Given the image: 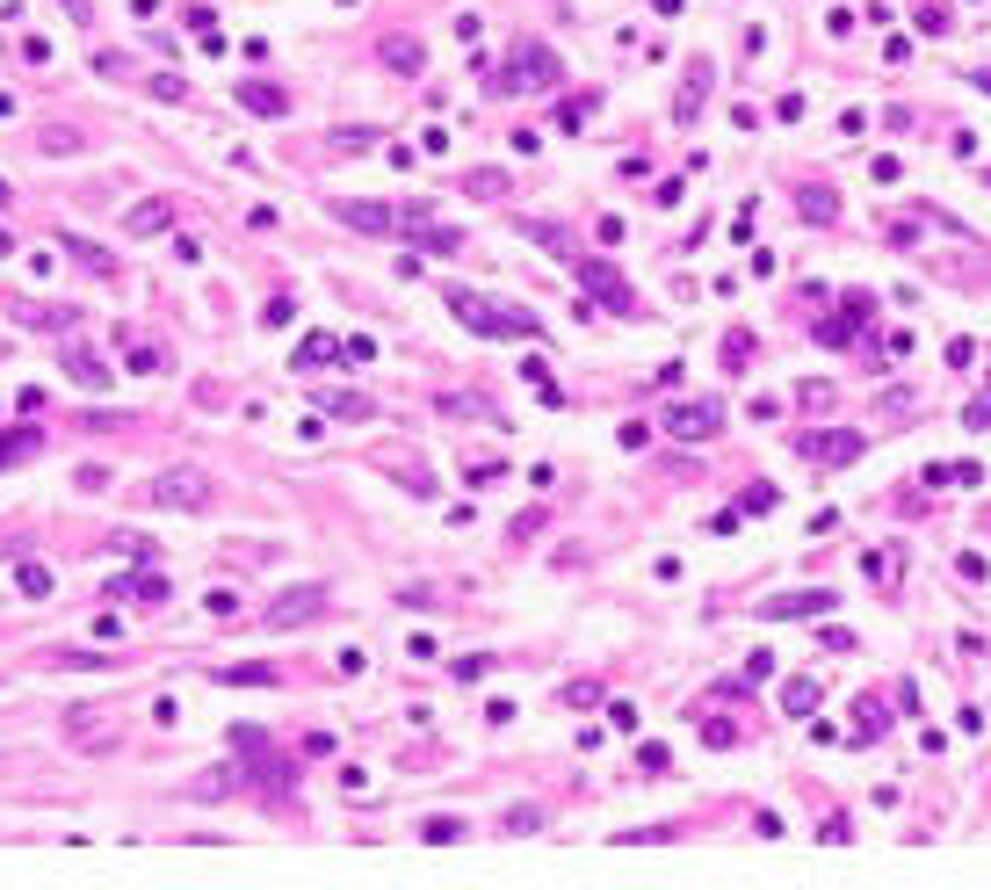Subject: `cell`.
<instances>
[{
  "instance_id": "6da1fadb",
  "label": "cell",
  "mask_w": 991,
  "mask_h": 890,
  "mask_svg": "<svg viewBox=\"0 0 991 890\" xmlns=\"http://www.w3.org/2000/svg\"><path fill=\"white\" fill-rule=\"evenodd\" d=\"M442 304L456 312V326H471V333H485V341H543V319L536 312H521V304H492V297H478V290H442Z\"/></svg>"
},
{
  "instance_id": "7a4b0ae2",
  "label": "cell",
  "mask_w": 991,
  "mask_h": 890,
  "mask_svg": "<svg viewBox=\"0 0 991 890\" xmlns=\"http://www.w3.org/2000/svg\"><path fill=\"white\" fill-rule=\"evenodd\" d=\"M565 80V58H557L543 37H514V51H507V66L492 73L485 87L492 95H521V87H529V95H550V87Z\"/></svg>"
},
{
  "instance_id": "3957f363",
  "label": "cell",
  "mask_w": 991,
  "mask_h": 890,
  "mask_svg": "<svg viewBox=\"0 0 991 890\" xmlns=\"http://www.w3.org/2000/svg\"><path fill=\"white\" fill-rule=\"evenodd\" d=\"M572 268H579V290L601 297V312H615V319H637V312H644L637 290L623 283V268H615V261H601V254H572Z\"/></svg>"
},
{
  "instance_id": "277c9868",
  "label": "cell",
  "mask_w": 991,
  "mask_h": 890,
  "mask_svg": "<svg viewBox=\"0 0 991 890\" xmlns=\"http://www.w3.org/2000/svg\"><path fill=\"white\" fill-rule=\"evenodd\" d=\"M789 449L803 456V464H854L861 456V427H803Z\"/></svg>"
},
{
  "instance_id": "5b68a950",
  "label": "cell",
  "mask_w": 991,
  "mask_h": 890,
  "mask_svg": "<svg viewBox=\"0 0 991 890\" xmlns=\"http://www.w3.org/2000/svg\"><path fill=\"white\" fill-rule=\"evenodd\" d=\"M210 500V478H196V471H167V478H152V507H181V514H203Z\"/></svg>"
},
{
  "instance_id": "8992f818",
  "label": "cell",
  "mask_w": 991,
  "mask_h": 890,
  "mask_svg": "<svg viewBox=\"0 0 991 890\" xmlns=\"http://www.w3.org/2000/svg\"><path fill=\"white\" fill-rule=\"evenodd\" d=\"M326 608H333V601H326V587H290L283 601L268 608V630H304V623H319Z\"/></svg>"
},
{
  "instance_id": "52a82bcc",
  "label": "cell",
  "mask_w": 991,
  "mask_h": 890,
  "mask_svg": "<svg viewBox=\"0 0 991 890\" xmlns=\"http://www.w3.org/2000/svg\"><path fill=\"white\" fill-rule=\"evenodd\" d=\"M717 420H724L717 398H688V406H673V413H666V427H673L680 442H709V435H717Z\"/></svg>"
},
{
  "instance_id": "ba28073f",
  "label": "cell",
  "mask_w": 991,
  "mask_h": 890,
  "mask_svg": "<svg viewBox=\"0 0 991 890\" xmlns=\"http://www.w3.org/2000/svg\"><path fill=\"white\" fill-rule=\"evenodd\" d=\"M869 312H876V297H869V290H847V297H840V319H825V326H818V341H825V348H847V341H854V326L869 319Z\"/></svg>"
},
{
  "instance_id": "9c48e42d",
  "label": "cell",
  "mask_w": 991,
  "mask_h": 890,
  "mask_svg": "<svg viewBox=\"0 0 991 890\" xmlns=\"http://www.w3.org/2000/svg\"><path fill=\"white\" fill-rule=\"evenodd\" d=\"M232 753H246V760H254V775H261V782H275V789H283V782H297V767H283V760H275V746L261 739V731H232Z\"/></svg>"
},
{
  "instance_id": "30bf717a",
  "label": "cell",
  "mask_w": 991,
  "mask_h": 890,
  "mask_svg": "<svg viewBox=\"0 0 991 890\" xmlns=\"http://www.w3.org/2000/svg\"><path fill=\"white\" fill-rule=\"evenodd\" d=\"M232 102L254 109V116H290V87H275V80H232Z\"/></svg>"
},
{
  "instance_id": "8fae6325",
  "label": "cell",
  "mask_w": 991,
  "mask_h": 890,
  "mask_svg": "<svg viewBox=\"0 0 991 890\" xmlns=\"http://www.w3.org/2000/svg\"><path fill=\"white\" fill-rule=\"evenodd\" d=\"M832 608V587H811V594H774V601H760V616L767 623H796V616H825Z\"/></svg>"
},
{
  "instance_id": "7c38bea8",
  "label": "cell",
  "mask_w": 991,
  "mask_h": 890,
  "mask_svg": "<svg viewBox=\"0 0 991 890\" xmlns=\"http://www.w3.org/2000/svg\"><path fill=\"white\" fill-rule=\"evenodd\" d=\"M709 80H717V66L695 58V73H688V87H680V102H673V124H695V116L709 109Z\"/></svg>"
},
{
  "instance_id": "4fadbf2b",
  "label": "cell",
  "mask_w": 991,
  "mask_h": 890,
  "mask_svg": "<svg viewBox=\"0 0 991 890\" xmlns=\"http://www.w3.org/2000/svg\"><path fill=\"white\" fill-rule=\"evenodd\" d=\"M174 225V196H152V203H131V218H123V232L145 239V232H167Z\"/></svg>"
},
{
  "instance_id": "5bb4252c",
  "label": "cell",
  "mask_w": 991,
  "mask_h": 890,
  "mask_svg": "<svg viewBox=\"0 0 991 890\" xmlns=\"http://www.w3.org/2000/svg\"><path fill=\"white\" fill-rule=\"evenodd\" d=\"M521 239H536L543 254H557V261H572L579 247H572V232L565 225H550V218H521Z\"/></svg>"
},
{
  "instance_id": "9a60e30c",
  "label": "cell",
  "mask_w": 991,
  "mask_h": 890,
  "mask_svg": "<svg viewBox=\"0 0 991 890\" xmlns=\"http://www.w3.org/2000/svg\"><path fill=\"white\" fill-rule=\"evenodd\" d=\"M333 218H340V225H355V232H391V225H398L384 203H333Z\"/></svg>"
},
{
  "instance_id": "2e32d148",
  "label": "cell",
  "mask_w": 991,
  "mask_h": 890,
  "mask_svg": "<svg viewBox=\"0 0 991 890\" xmlns=\"http://www.w3.org/2000/svg\"><path fill=\"white\" fill-rule=\"evenodd\" d=\"M66 377H73L80 391H109V384H116V370H102V362L87 355V348H73V355H66Z\"/></svg>"
},
{
  "instance_id": "e0dca14e",
  "label": "cell",
  "mask_w": 991,
  "mask_h": 890,
  "mask_svg": "<svg viewBox=\"0 0 991 890\" xmlns=\"http://www.w3.org/2000/svg\"><path fill=\"white\" fill-rule=\"evenodd\" d=\"M210 681H218V688H275L283 673H275V666H210Z\"/></svg>"
},
{
  "instance_id": "ac0fdd59",
  "label": "cell",
  "mask_w": 991,
  "mask_h": 890,
  "mask_svg": "<svg viewBox=\"0 0 991 890\" xmlns=\"http://www.w3.org/2000/svg\"><path fill=\"white\" fill-rule=\"evenodd\" d=\"M507 189H514V181H507V167H471V174H463V196H485V203H500Z\"/></svg>"
},
{
  "instance_id": "d6986e66",
  "label": "cell",
  "mask_w": 991,
  "mask_h": 890,
  "mask_svg": "<svg viewBox=\"0 0 991 890\" xmlns=\"http://www.w3.org/2000/svg\"><path fill=\"white\" fill-rule=\"evenodd\" d=\"M883 731H890V710L876 695H854V739H883Z\"/></svg>"
},
{
  "instance_id": "ffe728a7",
  "label": "cell",
  "mask_w": 991,
  "mask_h": 890,
  "mask_svg": "<svg viewBox=\"0 0 991 890\" xmlns=\"http://www.w3.org/2000/svg\"><path fill=\"white\" fill-rule=\"evenodd\" d=\"M333 355H340V341H333V333H304V341H297V355H290V370H319V362H333Z\"/></svg>"
},
{
  "instance_id": "44dd1931",
  "label": "cell",
  "mask_w": 991,
  "mask_h": 890,
  "mask_svg": "<svg viewBox=\"0 0 991 890\" xmlns=\"http://www.w3.org/2000/svg\"><path fill=\"white\" fill-rule=\"evenodd\" d=\"M37 449H44L37 427H15V435H0V471H8V464H29Z\"/></svg>"
},
{
  "instance_id": "7402d4cb",
  "label": "cell",
  "mask_w": 991,
  "mask_h": 890,
  "mask_svg": "<svg viewBox=\"0 0 991 890\" xmlns=\"http://www.w3.org/2000/svg\"><path fill=\"white\" fill-rule=\"evenodd\" d=\"M123 594H138V601H152V608H160V601H167V579H160V572H138V579H116V587H109V601H123Z\"/></svg>"
},
{
  "instance_id": "603a6c76",
  "label": "cell",
  "mask_w": 991,
  "mask_h": 890,
  "mask_svg": "<svg viewBox=\"0 0 991 890\" xmlns=\"http://www.w3.org/2000/svg\"><path fill=\"white\" fill-rule=\"evenodd\" d=\"M796 210H803L811 225H832V218H840V203H832V189H825V181H811V189L796 196Z\"/></svg>"
},
{
  "instance_id": "cb8c5ba5",
  "label": "cell",
  "mask_w": 991,
  "mask_h": 890,
  "mask_svg": "<svg viewBox=\"0 0 991 890\" xmlns=\"http://www.w3.org/2000/svg\"><path fill=\"white\" fill-rule=\"evenodd\" d=\"M384 66H398V73H420V66H427V51H420L413 37H384Z\"/></svg>"
},
{
  "instance_id": "d4e9b609",
  "label": "cell",
  "mask_w": 991,
  "mask_h": 890,
  "mask_svg": "<svg viewBox=\"0 0 991 890\" xmlns=\"http://www.w3.org/2000/svg\"><path fill=\"white\" fill-rule=\"evenodd\" d=\"M782 710H789V717H811V710H818V681H803V673H796V681H782Z\"/></svg>"
},
{
  "instance_id": "484cf974",
  "label": "cell",
  "mask_w": 991,
  "mask_h": 890,
  "mask_svg": "<svg viewBox=\"0 0 991 890\" xmlns=\"http://www.w3.org/2000/svg\"><path fill=\"white\" fill-rule=\"evenodd\" d=\"M912 29H926V37H948V29H955V15H948V0H919V15H912Z\"/></svg>"
},
{
  "instance_id": "4316f807",
  "label": "cell",
  "mask_w": 991,
  "mask_h": 890,
  "mask_svg": "<svg viewBox=\"0 0 991 890\" xmlns=\"http://www.w3.org/2000/svg\"><path fill=\"white\" fill-rule=\"evenodd\" d=\"M463 833H471L463 818H420V840H427V847H456Z\"/></svg>"
},
{
  "instance_id": "83f0119b",
  "label": "cell",
  "mask_w": 991,
  "mask_h": 890,
  "mask_svg": "<svg viewBox=\"0 0 991 890\" xmlns=\"http://www.w3.org/2000/svg\"><path fill=\"white\" fill-rule=\"evenodd\" d=\"M326 413H333V420H369L377 406H369L362 391H333V398H326Z\"/></svg>"
},
{
  "instance_id": "f1b7e54d",
  "label": "cell",
  "mask_w": 991,
  "mask_h": 890,
  "mask_svg": "<svg viewBox=\"0 0 991 890\" xmlns=\"http://www.w3.org/2000/svg\"><path fill=\"white\" fill-rule=\"evenodd\" d=\"M15 587H22L29 601H44V594L58 587V579H51V565H15Z\"/></svg>"
},
{
  "instance_id": "f546056e",
  "label": "cell",
  "mask_w": 991,
  "mask_h": 890,
  "mask_svg": "<svg viewBox=\"0 0 991 890\" xmlns=\"http://www.w3.org/2000/svg\"><path fill=\"white\" fill-rule=\"evenodd\" d=\"M58 247H66V254H73L80 268H95V275H109V254L95 247V239H73V232H66V239H58Z\"/></svg>"
},
{
  "instance_id": "4dcf8cb0",
  "label": "cell",
  "mask_w": 991,
  "mask_h": 890,
  "mask_svg": "<svg viewBox=\"0 0 991 890\" xmlns=\"http://www.w3.org/2000/svg\"><path fill=\"white\" fill-rule=\"evenodd\" d=\"M377 138H384L377 124H340V131H333V145H340V152H369Z\"/></svg>"
},
{
  "instance_id": "1f68e13d",
  "label": "cell",
  "mask_w": 991,
  "mask_h": 890,
  "mask_svg": "<svg viewBox=\"0 0 991 890\" xmlns=\"http://www.w3.org/2000/svg\"><path fill=\"white\" fill-rule=\"evenodd\" d=\"M51 666H66V673H95V666H116L109 652H51Z\"/></svg>"
},
{
  "instance_id": "d6a6232c",
  "label": "cell",
  "mask_w": 991,
  "mask_h": 890,
  "mask_svg": "<svg viewBox=\"0 0 991 890\" xmlns=\"http://www.w3.org/2000/svg\"><path fill=\"white\" fill-rule=\"evenodd\" d=\"M774 500H782L774 485H746V493H738V514H774Z\"/></svg>"
},
{
  "instance_id": "836d02e7",
  "label": "cell",
  "mask_w": 991,
  "mask_h": 890,
  "mask_svg": "<svg viewBox=\"0 0 991 890\" xmlns=\"http://www.w3.org/2000/svg\"><path fill=\"white\" fill-rule=\"evenodd\" d=\"M442 413H456V420H463V413H471V420H492L485 398H463V391H449V398H442Z\"/></svg>"
},
{
  "instance_id": "e575fe53",
  "label": "cell",
  "mask_w": 991,
  "mask_h": 890,
  "mask_svg": "<svg viewBox=\"0 0 991 890\" xmlns=\"http://www.w3.org/2000/svg\"><path fill=\"white\" fill-rule=\"evenodd\" d=\"M37 145L51 152V160H73V152H80V138H73V131H58V124H51V131H44Z\"/></svg>"
},
{
  "instance_id": "d590c367",
  "label": "cell",
  "mask_w": 991,
  "mask_h": 890,
  "mask_svg": "<svg viewBox=\"0 0 991 890\" xmlns=\"http://www.w3.org/2000/svg\"><path fill=\"white\" fill-rule=\"evenodd\" d=\"M449 673H456V681H463V688H471V681H485V673H492V659H485V652H471V659H456Z\"/></svg>"
},
{
  "instance_id": "8d00e7d4",
  "label": "cell",
  "mask_w": 991,
  "mask_h": 890,
  "mask_svg": "<svg viewBox=\"0 0 991 890\" xmlns=\"http://www.w3.org/2000/svg\"><path fill=\"white\" fill-rule=\"evenodd\" d=\"M95 724H102V710H95V702H80V710H66V731H73V739H87Z\"/></svg>"
},
{
  "instance_id": "74e56055",
  "label": "cell",
  "mask_w": 991,
  "mask_h": 890,
  "mask_svg": "<svg viewBox=\"0 0 991 890\" xmlns=\"http://www.w3.org/2000/svg\"><path fill=\"white\" fill-rule=\"evenodd\" d=\"M746 355H753L746 333H724V370H746Z\"/></svg>"
},
{
  "instance_id": "f35d334b",
  "label": "cell",
  "mask_w": 991,
  "mask_h": 890,
  "mask_svg": "<svg viewBox=\"0 0 991 890\" xmlns=\"http://www.w3.org/2000/svg\"><path fill=\"white\" fill-rule=\"evenodd\" d=\"M586 116H594V95H579V102H565V109H557V124H565V131H579Z\"/></svg>"
},
{
  "instance_id": "ab89813d",
  "label": "cell",
  "mask_w": 991,
  "mask_h": 890,
  "mask_svg": "<svg viewBox=\"0 0 991 890\" xmlns=\"http://www.w3.org/2000/svg\"><path fill=\"white\" fill-rule=\"evenodd\" d=\"M203 608H210V616H239V594H232V587H210Z\"/></svg>"
},
{
  "instance_id": "60d3db41",
  "label": "cell",
  "mask_w": 991,
  "mask_h": 890,
  "mask_svg": "<svg viewBox=\"0 0 991 890\" xmlns=\"http://www.w3.org/2000/svg\"><path fill=\"white\" fill-rule=\"evenodd\" d=\"M637 767H644V775H666L673 753H666V746H637Z\"/></svg>"
},
{
  "instance_id": "b9f144b4",
  "label": "cell",
  "mask_w": 991,
  "mask_h": 890,
  "mask_svg": "<svg viewBox=\"0 0 991 890\" xmlns=\"http://www.w3.org/2000/svg\"><path fill=\"white\" fill-rule=\"evenodd\" d=\"M861 572H869V579H883V587H890V579H897V550H883V558H861Z\"/></svg>"
},
{
  "instance_id": "7bdbcfd3",
  "label": "cell",
  "mask_w": 991,
  "mask_h": 890,
  "mask_svg": "<svg viewBox=\"0 0 991 890\" xmlns=\"http://www.w3.org/2000/svg\"><path fill=\"white\" fill-rule=\"evenodd\" d=\"M536 529H543V514H514V521H507V543H529Z\"/></svg>"
},
{
  "instance_id": "ee69618b",
  "label": "cell",
  "mask_w": 991,
  "mask_h": 890,
  "mask_svg": "<svg viewBox=\"0 0 991 890\" xmlns=\"http://www.w3.org/2000/svg\"><path fill=\"white\" fill-rule=\"evenodd\" d=\"M131 377H160V348H131Z\"/></svg>"
},
{
  "instance_id": "f6af8a7d",
  "label": "cell",
  "mask_w": 991,
  "mask_h": 890,
  "mask_svg": "<svg viewBox=\"0 0 991 890\" xmlns=\"http://www.w3.org/2000/svg\"><path fill=\"white\" fill-rule=\"evenodd\" d=\"M746 681H753V688L774 681V652H753V659H746Z\"/></svg>"
},
{
  "instance_id": "bcb514c9",
  "label": "cell",
  "mask_w": 991,
  "mask_h": 890,
  "mask_svg": "<svg viewBox=\"0 0 991 890\" xmlns=\"http://www.w3.org/2000/svg\"><path fill=\"white\" fill-rule=\"evenodd\" d=\"M608 724L615 731H637V702H608Z\"/></svg>"
},
{
  "instance_id": "7dc6e473",
  "label": "cell",
  "mask_w": 991,
  "mask_h": 890,
  "mask_svg": "<svg viewBox=\"0 0 991 890\" xmlns=\"http://www.w3.org/2000/svg\"><path fill=\"white\" fill-rule=\"evenodd\" d=\"M536 825H543V811H521V804L507 811V833H536Z\"/></svg>"
},
{
  "instance_id": "c3c4849f",
  "label": "cell",
  "mask_w": 991,
  "mask_h": 890,
  "mask_svg": "<svg viewBox=\"0 0 991 890\" xmlns=\"http://www.w3.org/2000/svg\"><path fill=\"white\" fill-rule=\"evenodd\" d=\"M955 572H963V579H991V565L977 558V550H963V558H955Z\"/></svg>"
},
{
  "instance_id": "681fc988",
  "label": "cell",
  "mask_w": 991,
  "mask_h": 890,
  "mask_svg": "<svg viewBox=\"0 0 991 890\" xmlns=\"http://www.w3.org/2000/svg\"><path fill=\"white\" fill-rule=\"evenodd\" d=\"M963 427H977V435H984V427H991V398H970V413H963Z\"/></svg>"
},
{
  "instance_id": "f907efd6",
  "label": "cell",
  "mask_w": 991,
  "mask_h": 890,
  "mask_svg": "<svg viewBox=\"0 0 991 890\" xmlns=\"http://www.w3.org/2000/svg\"><path fill=\"white\" fill-rule=\"evenodd\" d=\"M970 87H984V95H991V66H977V73H970Z\"/></svg>"
},
{
  "instance_id": "816d5d0a",
  "label": "cell",
  "mask_w": 991,
  "mask_h": 890,
  "mask_svg": "<svg viewBox=\"0 0 991 890\" xmlns=\"http://www.w3.org/2000/svg\"><path fill=\"white\" fill-rule=\"evenodd\" d=\"M8 196H15V189H8V181H0V210H8Z\"/></svg>"
}]
</instances>
